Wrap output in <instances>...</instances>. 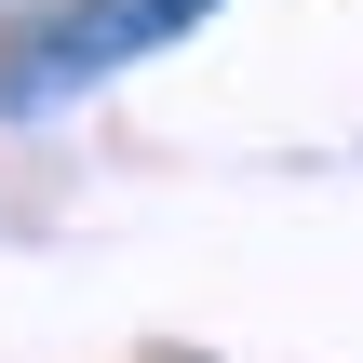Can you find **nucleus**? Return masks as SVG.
Segmentation results:
<instances>
[{
  "label": "nucleus",
  "mask_w": 363,
  "mask_h": 363,
  "mask_svg": "<svg viewBox=\"0 0 363 363\" xmlns=\"http://www.w3.org/2000/svg\"><path fill=\"white\" fill-rule=\"evenodd\" d=\"M216 0H67V13H40L13 54H0V108H67L81 81H108V67H135V54H162L175 27H202Z\"/></svg>",
  "instance_id": "f257e3e1"
}]
</instances>
